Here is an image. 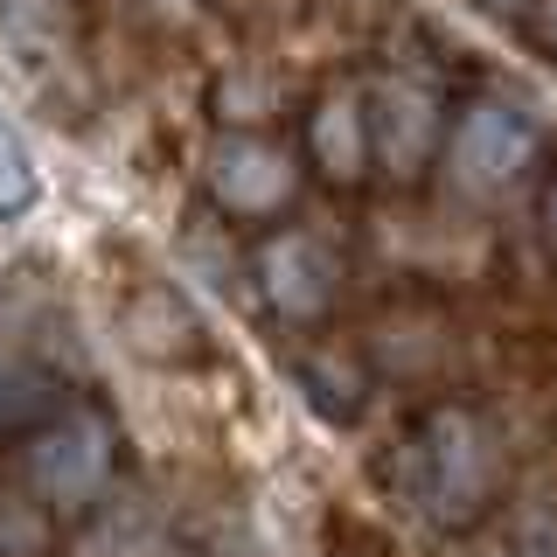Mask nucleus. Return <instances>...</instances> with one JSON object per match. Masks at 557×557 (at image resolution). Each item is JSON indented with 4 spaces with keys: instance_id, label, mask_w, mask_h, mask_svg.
<instances>
[{
    "instance_id": "obj_6",
    "label": "nucleus",
    "mask_w": 557,
    "mask_h": 557,
    "mask_svg": "<svg viewBox=\"0 0 557 557\" xmlns=\"http://www.w3.org/2000/svg\"><path fill=\"white\" fill-rule=\"evenodd\" d=\"M370 133H376V153L391 161V174H418L432 161V147H440V104L418 91V84H383Z\"/></svg>"
},
{
    "instance_id": "obj_10",
    "label": "nucleus",
    "mask_w": 557,
    "mask_h": 557,
    "mask_svg": "<svg viewBox=\"0 0 557 557\" xmlns=\"http://www.w3.org/2000/svg\"><path fill=\"white\" fill-rule=\"evenodd\" d=\"M0 22L22 35V42H63L70 35L63 0H0Z\"/></svg>"
},
{
    "instance_id": "obj_5",
    "label": "nucleus",
    "mask_w": 557,
    "mask_h": 557,
    "mask_svg": "<svg viewBox=\"0 0 557 557\" xmlns=\"http://www.w3.org/2000/svg\"><path fill=\"white\" fill-rule=\"evenodd\" d=\"M209 188L237 216H272L278 202H293V161L265 139H223L209 161Z\"/></svg>"
},
{
    "instance_id": "obj_12",
    "label": "nucleus",
    "mask_w": 557,
    "mask_h": 557,
    "mask_svg": "<svg viewBox=\"0 0 557 557\" xmlns=\"http://www.w3.org/2000/svg\"><path fill=\"white\" fill-rule=\"evenodd\" d=\"M502 8H516V0H502Z\"/></svg>"
},
{
    "instance_id": "obj_8",
    "label": "nucleus",
    "mask_w": 557,
    "mask_h": 557,
    "mask_svg": "<svg viewBox=\"0 0 557 557\" xmlns=\"http://www.w3.org/2000/svg\"><path fill=\"white\" fill-rule=\"evenodd\" d=\"M370 147H376L370 112H362L348 91H335L321 112H313V153H321V168L335 174V182H356V174L370 168Z\"/></svg>"
},
{
    "instance_id": "obj_7",
    "label": "nucleus",
    "mask_w": 557,
    "mask_h": 557,
    "mask_svg": "<svg viewBox=\"0 0 557 557\" xmlns=\"http://www.w3.org/2000/svg\"><path fill=\"white\" fill-rule=\"evenodd\" d=\"M126 335L139 356H153V362H182V356H196L202 348V321L188 313L182 293H168V286H147L139 300L126 307Z\"/></svg>"
},
{
    "instance_id": "obj_1",
    "label": "nucleus",
    "mask_w": 557,
    "mask_h": 557,
    "mask_svg": "<svg viewBox=\"0 0 557 557\" xmlns=\"http://www.w3.org/2000/svg\"><path fill=\"white\" fill-rule=\"evenodd\" d=\"M405 487H411L418 509L432 522H446V530L474 522L487 509V495H495V446H487L481 418L474 411H432L411 432Z\"/></svg>"
},
{
    "instance_id": "obj_3",
    "label": "nucleus",
    "mask_w": 557,
    "mask_h": 557,
    "mask_svg": "<svg viewBox=\"0 0 557 557\" xmlns=\"http://www.w3.org/2000/svg\"><path fill=\"white\" fill-rule=\"evenodd\" d=\"M258 286H265L272 313L313 321V313H327V300H335V286H342V258L313 231H278L265 251H258Z\"/></svg>"
},
{
    "instance_id": "obj_9",
    "label": "nucleus",
    "mask_w": 557,
    "mask_h": 557,
    "mask_svg": "<svg viewBox=\"0 0 557 557\" xmlns=\"http://www.w3.org/2000/svg\"><path fill=\"white\" fill-rule=\"evenodd\" d=\"M35 196H42V174H35L28 147L14 133H0V216H22Z\"/></svg>"
},
{
    "instance_id": "obj_2",
    "label": "nucleus",
    "mask_w": 557,
    "mask_h": 557,
    "mask_svg": "<svg viewBox=\"0 0 557 557\" xmlns=\"http://www.w3.org/2000/svg\"><path fill=\"white\" fill-rule=\"evenodd\" d=\"M104 474H112V425L98 411H63L28 440V487L49 509H84L98 502Z\"/></svg>"
},
{
    "instance_id": "obj_13",
    "label": "nucleus",
    "mask_w": 557,
    "mask_h": 557,
    "mask_svg": "<svg viewBox=\"0 0 557 557\" xmlns=\"http://www.w3.org/2000/svg\"><path fill=\"white\" fill-rule=\"evenodd\" d=\"M0 133H8V119H0Z\"/></svg>"
},
{
    "instance_id": "obj_4",
    "label": "nucleus",
    "mask_w": 557,
    "mask_h": 557,
    "mask_svg": "<svg viewBox=\"0 0 557 557\" xmlns=\"http://www.w3.org/2000/svg\"><path fill=\"white\" fill-rule=\"evenodd\" d=\"M536 161V126L509 104H474V112L460 119V133H453V174H460L467 188H509L522 168Z\"/></svg>"
},
{
    "instance_id": "obj_11",
    "label": "nucleus",
    "mask_w": 557,
    "mask_h": 557,
    "mask_svg": "<svg viewBox=\"0 0 557 557\" xmlns=\"http://www.w3.org/2000/svg\"><path fill=\"white\" fill-rule=\"evenodd\" d=\"M544 231H550V244H557V188H550V202H544Z\"/></svg>"
}]
</instances>
